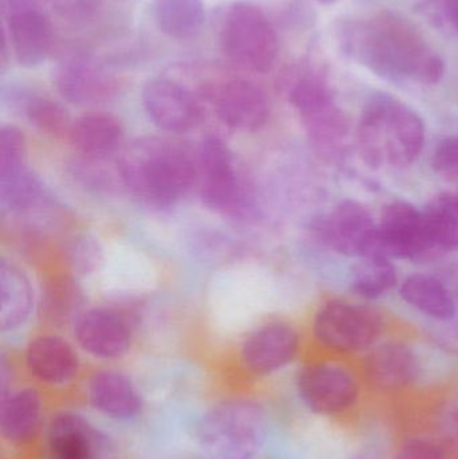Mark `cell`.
<instances>
[{
	"instance_id": "cell-11",
	"label": "cell",
	"mask_w": 458,
	"mask_h": 459,
	"mask_svg": "<svg viewBox=\"0 0 458 459\" xmlns=\"http://www.w3.org/2000/svg\"><path fill=\"white\" fill-rule=\"evenodd\" d=\"M309 231L327 250L360 258L373 248L376 222L365 204L354 199H344L327 214L315 218Z\"/></svg>"
},
{
	"instance_id": "cell-30",
	"label": "cell",
	"mask_w": 458,
	"mask_h": 459,
	"mask_svg": "<svg viewBox=\"0 0 458 459\" xmlns=\"http://www.w3.org/2000/svg\"><path fill=\"white\" fill-rule=\"evenodd\" d=\"M42 185L27 167L0 177V201L13 214H23L42 199Z\"/></svg>"
},
{
	"instance_id": "cell-29",
	"label": "cell",
	"mask_w": 458,
	"mask_h": 459,
	"mask_svg": "<svg viewBox=\"0 0 458 459\" xmlns=\"http://www.w3.org/2000/svg\"><path fill=\"white\" fill-rule=\"evenodd\" d=\"M16 102L24 117L43 134H54V136L69 134L72 126L69 115L66 109L54 100L27 91V93L18 94Z\"/></svg>"
},
{
	"instance_id": "cell-6",
	"label": "cell",
	"mask_w": 458,
	"mask_h": 459,
	"mask_svg": "<svg viewBox=\"0 0 458 459\" xmlns=\"http://www.w3.org/2000/svg\"><path fill=\"white\" fill-rule=\"evenodd\" d=\"M265 433V415L257 404L223 402L202 420L199 445L206 459H255Z\"/></svg>"
},
{
	"instance_id": "cell-24",
	"label": "cell",
	"mask_w": 458,
	"mask_h": 459,
	"mask_svg": "<svg viewBox=\"0 0 458 459\" xmlns=\"http://www.w3.org/2000/svg\"><path fill=\"white\" fill-rule=\"evenodd\" d=\"M34 302L31 283L13 262H0V329L10 332L26 323Z\"/></svg>"
},
{
	"instance_id": "cell-34",
	"label": "cell",
	"mask_w": 458,
	"mask_h": 459,
	"mask_svg": "<svg viewBox=\"0 0 458 459\" xmlns=\"http://www.w3.org/2000/svg\"><path fill=\"white\" fill-rule=\"evenodd\" d=\"M397 459H446V450L436 439L414 437L401 445Z\"/></svg>"
},
{
	"instance_id": "cell-4",
	"label": "cell",
	"mask_w": 458,
	"mask_h": 459,
	"mask_svg": "<svg viewBox=\"0 0 458 459\" xmlns=\"http://www.w3.org/2000/svg\"><path fill=\"white\" fill-rule=\"evenodd\" d=\"M282 86L316 155L325 161L338 160L346 150L350 120L324 78L307 70L293 72L284 78Z\"/></svg>"
},
{
	"instance_id": "cell-26",
	"label": "cell",
	"mask_w": 458,
	"mask_h": 459,
	"mask_svg": "<svg viewBox=\"0 0 458 459\" xmlns=\"http://www.w3.org/2000/svg\"><path fill=\"white\" fill-rule=\"evenodd\" d=\"M422 212L435 256L458 251V195L440 194L428 204Z\"/></svg>"
},
{
	"instance_id": "cell-5",
	"label": "cell",
	"mask_w": 458,
	"mask_h": 459,
	"mask_svg": "<svg viewBox=\"0 0 458 459\" xmlns=\"http://www.w3.org/2000/svg\"><path fill=\"white\" fill-rule=\"evenodd\" d=\"M384 315L365 304L330 299L312 318V336L322 350L336 356L367 353L384 339Z\"/></svg>"
},
{
	"instance_id": "cell-10",
	"label": "cell",
	"mask_w": 458,
	"mask_h": 459,
	"mask_svg": "<svg viewBox=\"0 0 458 459\" xmlns=\"http://www.w3.org/2000/svg\"><path fill=\"white\" fill-rule=\"evenodd\" d=\"M196 163L201 182L199 194L204 206L223 214H242L246 210V198L229 145L220 137H204Z\"/></svg>"
},
{
	"instance_id": "cell-1",
	"label": "cell",
	"mask_w": 458,
	"mask_h": 459,
	"mask_svg": "<svg viewBox=\"0 0 458 459\" xmlns=\"http://www.w3.org/2000/svg\"><path fill=\"white\" fill-rule=\"evenodd\" d=\"M341 46L355 61L395 83L436 85L445 74L441 56L406 19L382 11L350 22Z\"/></svg>"
},
{
	"instance_id": "cell-32",
	"label": "cell",
	"mask_w": 458,
	"mask_h": 459,
	"mask_svg": "<svg viewBox=\"0 0 458 459\" xmlns=\"http://www.w3.org/2000/svg\"><path fill=\"white\" fill-rule=\"evenodd\" d=\"M26 137L15 126L0 129V177L26 167Z\"/></svg>"
},
{
	"instance_id": "cell-8",
	"label": "cell",
	"mask_w": 458,
	"mask_h": 459,
	"mask_svg": "<svg viewBox=\"0 0 458 459\" xmlns=\"http://www.w3.org/2000/svg\"><path fill=\"white\" fill-rule=\"evenodd\" d=\"M296 388L304 406L325 417L350 411L360 396L359 377L338 360L307 364L298 372Z\"/></svg>"
},
{
	"instance_id": "cell-36",
	"label": "cell",
	"mask_w": 458,
	"mask_h": 459,
	"mask_svg": "<svg viewBox=\"0 0 458 459\" xmlns=\"http://www.w3.org/2000/svg\"><path fill=\"white\" fill-rule=\"evenodd\" d=\"M438 15L443 23L458 32V0H441Z\"/></svg>"
},
{
	"instance_id": "cell-20",
	"label": "cell",
	"mask_w": 458,
	"mask_h": 459,
	"mask_svg": "<svg viewBox=\"0 0 458 459\" xmlns=\"http://www.w3.org/2000/svg\"><path fill=\"white\" fill-rule=\"evenodd\" d=\"M26 367L39 382L66 385L77 377L80 359L66 340L54 334H43L27 345Z\"/></svg>"
},
{
	"instance_id": "cell-22",
	"label": "cell",
	"mask_w": 458,
	"mask_h": 459,
	"mask_svg": "<svg viewBox=\"0 0 458 459\" xmlns=\"http://www.w3.org/2000/svg\"><path fill=\"white\" fill-rule=\"evenodd\" d=\"M91 406L115 420H132L142 410V398L134 383L116 371H102L89 383Z\"/></svg>"
},
{
	"instance_id": "cell-2",
	"label": "cell",
	"mask_w": 458,
	"mask_h": 459,
	"mask_svg": "<svg viewBox=\"0 0 458 459\" xmlns=\"http://www.w3.org/2000/svg\"><path fill=\"white\" fill-rule=\"evenodd\" d=\"M421 116L386 93L373 94L363 107L355 134L360 160L368 169H402L413 164L425 147Z\"/></svg>"
},
{
	"instance_id": "cell-16",
	"label": "cell",
	"mask_w": 458,
	"mask_h": 459,
	"mask_svg": "<svg viewBox=\"0 0 458 459\" xmlns=\"http://www.w3.org/2000/svg\"><path fill=\"white\" fill-rule=\"evenodd\" d=\"M54 83L67 102L82 107L104 104L120 91V81L83 54L64 59L56 67Z\"/></svg>"
},
{
	"instance_id": "cell-23",
	"label": "cell",
	"mask_w": 458,
	"mask_h": 459,
	"mask_svg": "<svg viewBox=\"0 0 458 459\" xmlns=\"http://www.w3.org/2000/svg\"><path fill=\"white\" fill-rule=\"evenodd\" d=\"M400 296L409 307L435 320L448 321L456 316V302L451 291L433 275H409L400 285Z\"/></svg>"
},
{
	"instance_id": "cell-31",
	"label": "cell",
	"mask_w": 458,
	"mask_h": 459,
	"mask_svg": "<svg viewBox=\"0 0 458 459\" xmlns=\"http://www.w3.org/2000/svg\"><path fill=\"white\" fill-rule=\"evenodd\" d=\"M81 302L82 296L78 286L69 278H56L46 288L42 307L50 320L69 321L80 316Z\"/></svg>"
},
{
	"instance_id": "cell-25",
	"label": "cell",
	"mask_w": 458,
	"mask_h": 459,
	"mask_svg": "<svg viewBox=\"0 0 458 459\" xmlns=\"http://www.w3.org/2000/svg\"><path fill=\"white\" fill-rule=\"evenodd\" d=\"M42 418V401L32 388L3 396L0 428L8 441L23 444L37 434Z\"/></svg>"
},
{
	"instance_id": "cell-9",
	"label": "cell",
	"mask_w": 458,
	"mask_h": 459,
	"mask_svg": "<svg viewBox=\"0 0 458 459\" xmlns=\"http://www.w3.org/2000/svg\"><path fill=\"white\" fill-rule=\"evenodd\" d=\"M371 251L384 254L393 261L436 258L428 239L422 210L402 199L387 204L376 222V240L368 253Z\"/></svg>"
},
{
	"instance_id": "cell-17",
	"label": "cell",
	"mask_w": 458,
	"mask_h": 459,
	"mask_svg": "<svg viewBox=\"0 0 458 459\" xmlns=\"http://www.w3.org/2000/svg\"><path fill=\"white\" fill-rule=\"evenodd\" d=\"M301 348V336L295 326L282 321L255 329L245 339L241 359L245 368L257 377H268L289 366Z\"/></svg>"
},
{
	"instance_id": "cell-13",
	"label": "cell",
	"mask_w": 458,
	"mask_h": 459,
	"mask_svg": "<svg viewBox=\"0 0 458 459\" xmlns=\"http://www.w3.org/2000/svg\"><path fill=\"white\" fill-rule=\"evenodd\" d=\"M201 97L212 102L220 123L234 131H261L271 118V104L263 89L242 78L204 83Z\"/></svg>"
},
{
	"instance_id": "cell-38",
	"label": "cell",
	"mask_w": 458,
	"mask_h": 459,
	"mask_svg": "<svg viewBox=\"0 0 458 459\" xmlns=\"http://www.w3.org/2000/svg\"><path fill=\"white\" fill-rule=\"evenodd\" d=\"M317 2L322 3L324 5L335 4V3L341 2V0H317Z\"/></svg>"
},
{
	"instance_id": "cell-37",
	"label": "cell",
	"mask_w": 458,
	"mask_h": 459,
	"mask_svg": "<svg viewBox=\"0 0 458 459\" xmlns=\"http://www.w3.org/2000/svg\"><path fill=\"white\" fill-rule=\"evenodd\" d=\"M444 437L452 446H458V409L449 410L444 423Z\"/></svg>"
},
{
	"instance_id": "cell-18",
	"label": "cell",
	"mask_w": 458,
	"mask_h": 459,
	"mask_svg": "<svg viewBox=\"0 0 458 459\" xmlns=\"http://www.w3.org/2000/svg\"><path fill=\"white\" fill-rule=\"evenodd\" d=\"M48 438L53 459H117L115 442L81 415H56Z\"/></svg>"
},
{
	"instance_id": "cell-15",
	"label": "cell",
	"mask_w": 458,
	"mask_h": 459,
	"mask_svg": "<svg viewBox=\"0 0 458 459\" xmlns=\"http://www.w3.org/2000/svg\"><path fill=\"white\" fill-rule=\"evenodd\" d=\"M422 371L421 358L417 351L400 340L378 342L363 359V380L379 393L406 390L421 379Z\"/></svg>"
},
{
	"instance_id": "cell-35",
	"label": "cell",
	"mask_w": 458,
	"mask_h": 459,
	"mask_svg": "<svg viewBox=\"0 0 458 459\" xmlns=\"http://www.w3.org/2000/svg\"><path fill=\"white\" fill-rule=\"evenodd\" d=\"M70 259L73 266L81 273H89L96 269L101 259L99 245L91 238H80L70 248Z\"/></svg>"
},
{
	"instance_id": "cell-12",
	"label": "cell",
	"mask_w": 458,
	"mask_h": 459,
	"mask_svg": "<svg viewBox=\"0 0 458 459\" xmlns=\"http://www.w3.org/2000/svg\"><path fill=\"white\" fill-rule=\"evenodd\" d=\"M4 32L19 65L37 67L53 51L54 29L39 0H0Z\"/></svg>"
},
{
	"instance_id": "cell-33",
	"label": "cell",
	"mask_w": 458,
	"mask_h": 459,
	"mask_svg": "<svg viewBox=\"0 0 458 459\" xmlns=\"http://www.w3.org/2000/svg\"><path fill=\"white\" fill-rule=\"evenodd\" d=\"M432 169L445 179H458V137H445L433 151Z\"/></svg>"
},
{
	"instance_id": "cell-3",
	"label": "cell",
	"mask_w": 458,
	"mask_h": 459,
	"mask_svg": "<svg viewBox=\"0 0 458 459\" xmlns=\"http://www.w3.org/2000/svg\"><path fill=\"white\" fill-rule=\"evenodd\" d=\"M121 182L148 206L169 209L185 198L199 180L198 163L187 151L166 140L134 145L118 164Z\"/></svg>"
},
{
	"instance_id": "cell-28",
	"label": "cell",
	"mask_w": 458,
	"mask_h": 459,
	"mask_svg": "<svg viewBox=\"0 0 458 459\" xmlns=\"http://www.w3.org/2000/svg\"><path fill=\"white\" fill-rule=\"evenodd\" d=\"M359 259L351 282L352 291L358 297L373 301L382 299L397 288L400 280L393 259L376 251H371Z\"/></svg>"
},
{
	"instance_id": "cell-19",
	"label": "cell",
	"mask_w": 458,
	"mask_h": 459,
	"mask_svg": "<svg viewBox=\"0 0 458 459\" xmlns=\"http://www.w3.org/2000/svg\"><path fill=\"white\" fill-rule=\"evenodd\" d=\"M74 337L89 355L107 360L126 355L134 339L129 321L108 307L81 312L74 320Z\"/></svg>"
},
{
	"instance_id": "cell-14",
	"label": "cell",
	"mask_w": 458,
	"mask_h": 459,
	"mask_svg": "<svg viewBox=\"0 0 458 459\" xmlns=\"http://www.w3.org/2000/svg\"><path fill=\"white\" fill-rule=\"evenodd\" d=\"M143 107L153 126L169 134H187L204 118L203 99L185 83L169 78H153L142 91Z\"/></svg>"
},
{
	"instance_id": "cell-7",
	"label": "cell",
	"mask_w": 458,
	"mask_h": 459,
	"mask_svg": "<svg viewBox=\"0 0 458 459\" xmlns=\"http://www.w3.org/2000/svg\"><path fill=\"white\" fill-rule=\"evenodd\" d=\"M218 39L229 61L258 74L271 72L279 54L273 24L261 8L244 0L223 11Z\"/></svg>"
},
{
	"instance_id": "cell-21",
	"label": "cell",
	"mask_w": 458,
	"mask_h": 459,
	"mask_svg": "<svg viewBox=\"0 0 458 459\" xmlns=\"http://www.w3.org/2000/svg\"><path fill=\"white\" fill-rule=\"evenodd\" d=\"M69 139L88 160H107L124 143L120 121L107 113H89L72 123Z\"/></svg>"
},
{
	"instance_id": "cell-27",
	"label": "cell",
	"mask_w": 458,
	"mask_h": 459,
	"mask_svg": "<svg viewBox=\"0 0 458 459\" xmlns=\"http://www.w3.org/2000/svg\"><path fill=\"white\" fill-rule=\"evenodd\" d=\"M153 16L160 31L174 39L195 37L204 24L203 0H156Z\"/></svg>"
}]
</instances>
